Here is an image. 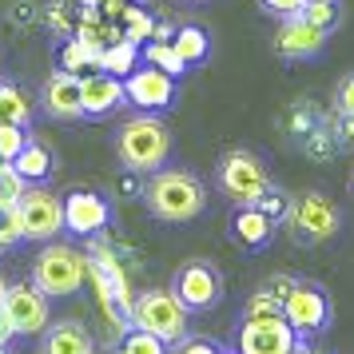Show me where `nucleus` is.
Returning a JSON list of instances; mask_svg holds the SVG:
<instances>
[{"label": "nucleus", "mask_w": 354, "mask_h": 354, "mask_svg": "<svg viewBox=\"0 0 354 354\" xmlns=\"http://www.w3.org/2000/svg\"><path fill=\"white\" fill-rule=\"evenodd\" d=\"M144 203L163 223H187L207 207V183L183 167H160L144 183Z\"/></svg>", "instance_id": "nucleus-1"}, {"label": "nucleus", "mask_w": 354, "mask_h": 354, "mask_svg": "<svg viewBox=\"0 0 354 354\" xmlns=\"http://www.w3.org/2000/svg\"><path fill=\"white\" fill-rule=\"evenodd\" d=\"M115 156L124 160L128 171L151 176V171L167 167V160H171V128L160 120V112L131 115L115 131Z\"/></svg>", "instance_id": "nucleus-2"}, {"label": "nucleus", "mask_w": 354, "mask_h": 354, "mask_svg": "<svg viewBox=\"0 0 354 354\" xmlns=\"http://www.w3.org/2000/svg\"><path fill=\"white\" fill-rule=\"evenodd\" d=\"M32 279L40 290H48L52 299H68L88 283V251L72 247V243L48 239L40 247L32 263Z\"/></svg>", "instance_id": "nucleus-3"}, {"label": "nucleus", "mask_w": 354, "mask_h": 354, "mask_svg": "<svg viewBox=\"0 0 354 354\" xmlns=\"http://www.w3.org/2000/svg\"><path fill=\"white\" fill-rule=\"evenodd\" d=\"M215 179H219V195L231 199V203H259L274 187L267 163L247 147H231L215 167Z\"/></svg>", "instance_id": "nucleus-4"}, {"label": "nucleus", "mask_w": 354, "mask_h": 354, "mask_svg": "<svg viewBox=\"0 0 354 354\" xmlns=\"http://www.w3.org/2000/svg\"><path fill=\"white\" fill-rule=\"evenodd\" d=\"M187 315H192V310L179 303L171 287H167V290L151 287V290H140V295L131 299V326L160 335L167 346L187 335Z\"/></svg>", "instance_id": "nucleus-5"}, {"label": "nucleus", "mask_w": 354, "mask_h": 354, "mask_svg": "<svg viewBox=\"0 0 354 354\" xmlns=\"http://www.w3.org/2000/svg\"><path fill=\"white\" fill-rule=\"evenodd\" d=\"M283 223H287L290 239L299 243V247H319V243L335 239L342 219H338V207L322 192H303L290 199Z\"/></svg>", "instance_id": "nucleus-6"}, {"label": "nucleus", "mask_w": 354, "mask_h": 354, "mask_svg": "<svg viewBox=\"0 0 354 354\" xmlns=\"http://www.w3.org/2000/svg\"><path fill=\"white\" fill-rule=\"evenodd\" d=\"M223 287L227 283H223V274H219V267L207 263V259H187L171 274V290H176V299L192 315H203V310L223 303Z\"/></svg>", "instance_id": "nucleus-7"}, {"label": "nucleus", "mask_w": 354, "mask_h": 354, "mask_svg": "<svg viewBox=\"0 0 354 354\" xmlns=\"http://www.w3.org/2000/svg\"><path fill=\"white\" fill-rule=\"evenodd\" d=\"M283 315H287V322L299 330V338H310V335H322V330L330 326L335 303H330L326 287L310 283V279H299L295 290L283 299Z\"/></svg>", "instance_id": "nucleus-8"}, {"label": "nucleus", "mask_w": 354, "mask_h": 354, "mask_svg": "<svg viewBox=\"0 0 354 354\" xmlns=\"http://www.w3.org/2000/svg\"><path fill=\"white\" fill-rule=\"evenodd\" d=\"M20 227H24V239L32 243H48L64 231V199L56 192H48L44 183H28V192L20 195Z\"/></svg>", "instance_id": "nucleus-9"}, {"label": "nucleus", "mask_w": 354, "mask_h": 354, "mask_svg": "<svg viewBox=\"0 0 354 354\" xmlns=\"http://www.w3.org/2000/svg\"><path fill=\"white\" fill-rule=\"evenodd\" d=\"M52 295L36 287V279H20V283H8L4 290V310L12 319V330L17 335H44L52 322Z\"/></svg>", "instance_id": "nucleus-10"}, {"label": "nucleus", "mask_w": 354, "mask_h": 354, "mask_svg": "<svg viewBox=\"0 0 354 354\" xmlns=\"http://www.w3.org/2000/svg\"><path fill=\"white\" fill-rule=\"evenodd\" d=\"M112 227V203L92 187H72L64 195V231L76 239H92Z\"/></svg>", "instance_id": "nucleus-11"}, {"label": "nucleus", "mask_w": 354, "mask_h": 354, "mask_svg": "<svg viewBox=\"0 0 354 354\" xmlns=\"http://www.w3.org/2000/svg\"><path fill=\"white\" fill-rule=\"evenodd\" d=\"M299 342V330L287 322V315L274 319H243L235 335V354H290Z\"/></svg>", "instance_id": "nucleus-12"}, {"label": "nucleus", "mask_w": 354, "mask_h": 354, "mask_svg": "<svg viewBox=\"0 0 354 354\" xmlns=\"http://www.w3.org/2000/svg\"><path fill=\"white\" fill-rule=\"evenodd\" d=\"M124 92H128V104L140 108V112H167L176 104V76L171 72H160L151 64H140L136 72L124 76Z\"/></svg>", "instance_id": "nucleus-13"}, {"label": "nucleus", "mask_w": 354, "mask_h": 354, "mask_svg": "<svg viewBox=\"0 0 354 354\" xmlns=\"http://www.w3.org/2000/svg\"><path fill=\"white\" fill-rule=\"evenodd\" d=\"M80 92H84V120H108L112 112H120L128 104V92H124V76H112V72H88L80 76Z\"/></svg>", "instance_id": "nucleus-14"}, {"label": "nucleus", "mask_w": 354, "mask_h": 354, "mask_svg": "<svg viewBox=\"0 0 354 354\" xmlns=\"http://www.w3.org/2000/svg\"><path fill=\"white\" fill-rule=\"evenodd\" d=\"M326 36L330 32H322L319 24H310L303 12L287 17V20H279V28H274V56H283V60H306V56L322 52Z\"/></svg>", "instance_id": "nucleus-15"}, {"label": "nucleus", "mask_w": 354, "mask_h": 354, "mask_svg": "<svg viewBox=\"0 0 354 354\" xmlns=\"http://www.w3.org/2000/svg\"><path fill=\"white\" fill-rule=\"evenodd\" d=\"M40 104L52 120L60 124H72V120H84V92H80V76L76 72H64L56 68L48 80H44V92H40Z\"/></svg>", "instance_id": "nucleus-16"}, {"label": "nucleus", "mask_w": 354, "mask_h": 354, "mask_svg": "<svg viewBox=\"0 0 354 354\" xmlns=\"http://www.w3.org/2000/svg\"><path fill=\"white\" fill-rule=\"evenodd\" d=\"M279 235V219H271L255 203H235L231 211V239L239 243L243 251H267Z\"/></svg>", "instance_id": "nucleus-17"}, {"label": "nucleus", "mask_w": 354, "mask_h": 354, "mask_svg": "<svg viewBox=\"0 0 354 354\" xmlns=\"http://www.w3.org/2000/svg\"><path fill=\"white\" fill-rule=\"evenodd\" d=\"M40 354H92V338L76 319L48 322V330L40 335Z\"/></svg>", "instance_id": "nucleus-18"}, {"label": "nucleus", "mask_w": 354, "mask_h": 354, "mask_svg": "<svg viewBox=\"0 0 354 354\" xmlns=\"http://www.w3.org/2000/svg\"><path fill=\"white\" fill-rule=\"evenodd\" d=\"M12 167H17L28 183H44V179L56 171V151H52L48 140H36V136H32V140L24 144V151L12 160Z\"/></svg>", "instance_id": "nucleus-19"}, {"label": "nucleus", "mask_w": 354, "mask_h": 354, "mask_svg": "<svg viewBox=\"0 0 354 354\" xmlns=\"http://www.w3.org/2000/svg\"><path fill=\"white\" fill-rule=\"evenodd\" d=\"M171 44L179 48V56L187 60V68H199L211 60V36L203 24H179L176 36H171Z\"/></svg>", "instance_id": "nucleus-20"}, {"label": "nucleus", "mask_w": 354, "mask_h": 354, "mask_svg": "<svg viewBox=\"0 0 354 354\" xmlns=\"http://www.w3.org/2000/svg\"><path fill=\"white\" fill-rule=\"evenodd\" d=\"M140 64H144V52H140V44L128 40V36L112 40L108 48L100 52V72H112V76H128V72H136Z\"/></svg>", "instance_id": "nucleus-21"}, {"label": "nucleus", "mask_w": 354, "mask_h": 354, "mask_svg": "<svg viewBox=\"0 0 354 354\" xmlns=\"http://www.w3.org/2000/svg\"><path fill=\"white\" fill-rule=\"evenodd\" d=\"M0 124H32V96L12 80H0Z\"/></svg>", "instance_id": "nucleus-22"}, {"label": "nucleus", "mask_w": 354, "mask_h": 354, "mask_svg": "<svg viewBox=\"0 0 354 354\" xmlns=\"http://www.w3.org/2000/svg\"><path fill=\"white\" fill-rule=\"evenodd\" d=\"M56 68L76 72V76H88V72L100 68V52H92L84 40H76V36H64L60 48H56Z\"/></svg>", "instance_id": "nucleus-23"}, {"label": "nucleus", "mask_w": 354, "mask_h": 354, "mask_svg": "<svg viewBox=\"0 0 354 354\" xmlns=\"http://www.w3.org/2000/svg\"><path fill=\"white\" fill-rule=\"evenodd\" d=\"M140 52H144V64L160 68V72H171V76H183L187 72V60L179 56V48L171 44V40H160V36H151V40H144L140 44Z\"/></svg>", "instance_id": "nucleus-24"}, {"label": "nucleus", "mask_w": 354, "mask_h": 354, "mask_svg": "<svg viewBox=\"0 0 354 354\" xmlns=\"http://www.w3.org/2000/svg\"><path fill=\"white\" fill-rule=\"evenodd\" d=\"M299 147H303L310 160H335L338 151H342V147H338V136L330 131V124H326V120H319V124L306 131V136H299Z\"/></svg>", "instance_id": "nucleus-25"}, {"label": "nucleus", "mask_w": 354, "mask_h": 354, "mask_svg": "<svg viewBox=\"0 0 354 354\" xmlns=\"http://www.w3.org/2000/svg\"><path fill=\"white\" fill-rule=\"evenodd\" d=\"M115 24H120V32L128 36V40H136V44H144V40L156 36V17H147L140 4H124V12L115 17Z\"/></svg>", "instance_id": "nucleus-26"}, {"label": "nucleus", "mask_w": 354, "mask_h": 354, "mask_svg": "<svg viewBox=\"0 0 354 354\" xmlns=\"http://www.w3.org/2000/svg\"><path fill=\"white\" fill-rule=\"evenodd\" d=\"M303 17L310 24H319L322 32H335L338 24H342V0H306Z\"/></svg>", "instance_id": "nucleus-27"}, {"label": "nucleus", "mask_w": 354, "mask_h": 354, "mask_svg": "<svg viewBox=\"0 0 354 354\" xmlns=\"http://www.w3.org/2000/svg\"><path fill=\"white\" fill-rule=\"evenodd\" d=\"M24 192H28V179L20 176L12 163L0 160V207H17Z\"/></svg>", "instance_id": "nucleus-28"}, {"label": "nucleus", "mask_w": 354, "mask_h": 354, "mask_svg": "<svg viewBox=\"0 0 354 354\" xmlns=\"http://www.w3.org/2000/svg\"><path fill=\"white\" fill-rule=\"evenodd\" d=\"M32 136H28V128L24 124H0V160L12 163L24 151V144H28Z\"/></svg>", "instance_id": "nucleus-29"}, {"label": "nucleus", "mask_w": 354, "mask_h": 354, "mask_svg": "<svg viewBox=\"0 0 354 354\" xmlns=\"http://www.w3.org/2000/svg\"><path fill=\"white\" fill-rule=\"evenodd\" d=\"M120 342L128 346V354H167V342L160 335H151V330H140V326H131Z\"/></svg>", "instance_id": "nucleus-30"}, {"label": "nucleus", "mask_w": 354, "mask_h": 354, "mask_svg": "<svg viewBox=\"0 0 354 354\" xmlns=\"http://www.w3.org/2000/svg\"><path fill=\"white\" fill-rule=\"evenodd\" d=\"M274 315H283V303H279L274 295H267L263 287L243 303V319H274Z\"/></svg>", "instance_id": "nucleus-31"}, {"label": "nucleus", "mask_w": 354, "mask_h": 354, "mask_svg": "<svg viewBox=\"0 0 354 354\" xmlns=\"http://www.w3.org/2000/svg\"><path fill=\"white\" fill-rule=\"evenodd\" d=\"M326 124H330V131L338 136V147H342V151H354V112L335 108V112L326 115Z\"/></svg>", "instance_id": "nucleus-32"}, {"label": "nucleus", "mask_w": 354, "mask_h": 354, "mask_svg": "<svg viewBox=\"0 0 354 354\" xmlns=\"http://www.w3.org/2000/svg\"><path fill=\"white\" fill-rule=\"evenodd\" d=\"M167 354H227L219 342H211V338H199V335H183L179 342L167 346Z\"/></svg>", "instance_id": "nucleus-33"}, {"label": "nucleus", "mask_w": 354, "mask_h": 354, "mask_svg": "<svg viewBox=\"0 0 354 354\" xmlns=\"http://www.w3.org/2000/svg\"><path fill=\"white\" fill-rule=\"evenodd\" d=\"M303 4H306V0H259V8H263L267 17H274V20L299 17V12H303Z\"/></svg>", "instance_id": "nucleus-34"}, {"label": "nucleus", "mask_w": 354, "mask_h": 354, "mask_svg": "<svg viewBox=\"0 0 354 354\" xmlns=\"http://www.w3.org/2000/svg\"><path fill=\"white\" fill-rule=\"evenodd\" d=\"M8 20L17 24V28H28L40 20V8H36L32 0H12V8H8Z\"/></svg>", "instance_id": "nucleus-35"}, {"label": "nucleus", "mask_w": 354, "mask_h": 354, "mask_svg": "<svg viewBox=\"0 0 354 354\" xmlns=\"http://www.w3.org/2000/svg\"><path fill=\"white\" fill-rule=\"evenodd\" d=\"M255 207H263L267 211V215H271V219H279V223H283V215H287V207H290V199L283 192H279V187H271V192L263 195V199H259Z\"/></svg>", "instance_id": "nucleus-36"}, {"label": "nucleus", "mask_w": 354, "mask_h": 354, "mask_svg": "<svg viewBox=\"0 0 354 354\" xmlns=\"http://www.w3.org/2000/svg\"><path fill=\"white\" fill-rule=\"evenodd\" d=\"M335 108H346V112H354V72H346V76L335 84Z\"/></svg>", "instance_id": "nucleus-37"}, {"label": "nucleus", "mask_w": 354, "mask_h": 354, "mask_svg": "<svg viewBox=\"0 0 354 354\" xmlns=\"http://www.w3.org/2000/svg\"><path fill=\"white\" fill-rule=\"evenodd\" d=\"M295 283H299V279H290V274H271V279L263 283V290H267V295H274V299L283 303L290 290H295Z\"/></svg>", "instance_id": "nucleus-38"}, {"label": "nucleus", "mask_w": 354, "mask_h": 354, "mask_svg": "<svg viewBox=\"0 0 354 354\" xmlns=\"http://www.w3.org/2000/svg\"><path fill=\"white\" fill-rule=\"evenodd\" d=\"M17 338V330H12V319H8V310H4V303H0V346H8Z\"/></svg>", "instance_id": "nucleus-39"}, {"label": "nucleus", "mask_w": 354, "mask_h": 354, "mask_svg": "<svg viewBox=\"0 0 354 354\" xmlns=\"http://www.w3.org/2000/svg\"><path fill=\"white\" fill-rule=\"evenodd\" d=\"M290 354H319V351H310V346H306V338H299V342H295V351Z\"/></svg>", "instance_id": "nucleus-40"}, {"label": "nucleus", "mask_w": 354, "mask_h": 354, "mask_svg": "<svg viewBox=\"0 0 354 354\" xmlns=\"http://www.w3.org/2000/svg\"><path fill=\"white\" fill-rule=\"evenodd\" d=\"M68 4H76V8H100V0H68Z\"/></svg>", "instance_id": "nucleus-41"}, {"label": "nucleus", "mask_w": 354, "mask_h": 354, "mask_svg": "<svg viewBox=\"0 0 354 354\" xmlns=\"http://www.w3.org/2000/svg\"><path fill=\"white\" fill-rule=\"evenodd\" d=\"M4 290H8V279H4V271H0V299H4Z\"/></svg>", "instance_id": "nucleus-42"}, {"label": "nucleus", "mask_w": 354, "mask_h": 354, "mask_svg": "<svg viewBox=\"0 0 354 354\" xmlns=\"http://www.w3.org/2000/svg\"><path fill=\"white\" fill-rule=\"evenodd\" d=\"M112 354H128V346H124V342H120V346H115V351Z\"/></svg>", "instance_id": "nucleus-43"}, {"label": "nucleus", "mask_w": 354, "mask_h": 354, "mask_svg": "<svg viewBox=\"0 0 354 354\" xmlns=\"http://www.w3.org/2000/svg\"><path fill=\"white\" fill-rule=\"evenodd\" d=\"M0 354H12V351H8V346H0Z\"/></svg>", "instance_id": "nucleus-44"}, {"label": "nucleus", "mask_w": 354, "mask_h": 354, "mask_svg": "<svg viewBox=\"0 0 354 354\" xmlns=\"http://www.w3.org/2000/svg\"><path fill=\"white\" fill-rule=\"evenodd\" d=\"M128 4H144V0H128Z\"/></svg>", "instance_id": "nucleus-45"}, {"label": "nucleus", "mask_w": 354, "mask_h": 354, "mask_svg": "<svg viewBox=\"0 0 354 354\" xmlns=\"http://www.w3.org/2000/svg\"><path fill=\"white\" fill-rule=\"evenodd\" d=\"M187 4H199V0H187Z\"/></svg>", "instance_id": "nucleus-46"}, {"label": "nucleus", "mask_w": 354, "mask_h": 354, "mask_svg": "<svg viewBox=\"0 0 354 354\" xmlns=\"http://www.w3.org/2000/svg\"><path fill=\"white\" fill-rule=\"evenodd\" d=\"M227 354H235V351H227Z\"/></svg>", "instance_id": "nucleus-47"}]
</instances>
